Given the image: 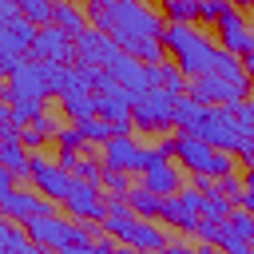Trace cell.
I'll use <instances>...</instances> for the list:
<instances>
[{"mask_svg": "<svg viewBox=\"0 0 254 254\" xmlns=\"http://www.w3.org/2000/svg\"><path fill=\"white\" fill-rule=\"evenodd\" d=\"M163 44H167V52L175 56V64H179L190 79L210 75V67H214V52H218V48H214L194 24H167Z\"/></svg>", "mask_w": 254, "mask_h": 254, "instance_id": "6da1fadb", "label": "cell"}, {"mask_svg": "<svg viewBox=\"0 0 254 254\" xmlns=\"http://www.w3.org/2000/svg\"><path fill=\"white\" fill-rule=\"evenodd\" d=\"M171 147H175V159L190 171V175H210V179H222V175H234V155H226V151H218V147H210L206 139H198V135H190V131H179L175 139H171Z\"/></svg>", "mask_w": 254, "mask_h": 254, "instance_id": "7a4b0ae2", "label": "cell"}, {"mask_svg": "<svg viewBox=\"0 0 254 254\" xmlns=\"http://www.w3.org/2000/svg\"><path fill=\"white\" fill-rule=\"evenodd\" d=\"M175 103H179V95H171V91H163V87H147V91H139V99H135V107H131V119H135V131H167V127H175Z\"/></svg>", "mask_w": 254, "mask_h": 254, "instance_id": "3957f363", "label": "cell"}, {"mask_svg": "<svg viewBox=\"0 0 254 254\" xmlns=\"http://www.w3.org/2000/svg\"><path fill=\"white\" fill-rule=\"evenodd\" d=\"M190 135H198V139H206L210 147H218V151H226V155H238V147H242V127H238V119H234V111L230 107H210L206 103V111H202V119H198V127L190 131Z\"/></svg>", "mask_w": 254, "mask_h": 254, "instance_id": "277c9868", "label": "cell"}, {"mask_svg": "<svg viewBox=\"0 0 254 254\" xmlns=\"http://www.w3.org/2000/svg\"><path fill=\"white\" fill-rule=\"evenodd\" d=\"M48 95H52V87H48V64L24 56V64L8 75V83L0 91V103H16V99H40L44 103Z\"/></svg>", "mask_w": 254, "mask_h": 254, "instance_id": "5b68a950", "label": "cell"}, {"mask_svg": "<svg viewBox=\"0 0 254 254\" xmlns=\"http://www.w3.org/2000/svg\"><path fill=\"white\" fill-rule=\"evenodd\" d=\"M36 32H40V28H36L28 16H20V20H12V24H0V71H4V75H12V71L24 64V56H32Z\"/></svg>", "mask_w": 254, "mask_h": 254, "instance_id": "8992f818", "label": "cell"}, {"mask_svg": "<svg viewBox=\"0 0 254 254\" xmlns=\"http://www.w3.org/2000/svg\"><path fill=\"white\" fill-rule=\"evenodd\" d=\"M32 187H36L40 194H48L52 202H60V206H64V198H67V194H71V187H75V175H71V171H64L56 159H48V155L32 151Z\"/></svg>", "mask_w": 254, "mask_h": 254, "instance_id": "52a82bcc", "label": "cell"}, {"mask_svg": "<svg viewBox=\"0 0 254 254\" xmlns=\"http://www.w3.org/2000/svg\"><path fill=\"white\" fill-rule=\"evenodd\" d=\"M202 190H194V187H187V190H179V194H171V198H163V222L167 226H175V230H183V234H194V226H198V218H202Z\"/></svg>", "mask_w": 254, "mask_h": 254, "instance_id": "ba28073f", "label": "cell"}, {"mask_svg": "<svg viewBox=\"0 0 254 254\" xmlns=\"http://www.w3.org/2000/svg\"><path fill=\"white\" fill-rule=\"evenodd\" d=\"M32 60L71 67V64H75V36H67L60 24L40 28V32H36V44H32Z\"/></svg>", "mask_w": 254, "mask_h": 254, "instance_id": "9c48e42d", "label": "cell"}, {"mask_svg": "<svg viewBox=\"0 0 254 254\" xmlns=\"http://www.w3.org/2000/svg\"><path fill=\"white\" fill-rule=\"evenodd\" d=\"M64 210H67L71 218H83V222H103V218H107L103 187H99V183H83V179H75L71 194L64 198Z\"/></svg>", "mask_w": 254, "mask_h": 254, "instance_id": "30bf717a", "label": "cell"}, {"mask_svg": "<svg viewBox=\"0 0 254 254\" xmlns=\"http://www.w3.org/2000/svg\"><path fill=\"white\" fill-rule=\"evenodd\" d=\"M123 48L107 36V32H99V28H87L79 40H75V64H83V67H103L107 71V64L119 56Z\"/></svg>", "mask_w": 254, "mask_h": 254, "instance_id": "8fae6325", "label": "cell"}, {"mask_svg": "<svg viewBox=\"0 0 254 254\" xmlns=\"http://www.w3.org/2000/svg\"><path fill=\"white\" fill-rule=\"evenodd\" d=\"M143 151L147 147H139L131 135H115V139H107L103 147H99V155H103V167L107 171H127V175H143Z\"/></svg>", "mask_w": 254, "mask_h": 254, "instance_id": "7c38bea8", "label": "cell"}, {"mask_svg": "<svg viewBox=\"0 0 254 254\" xmlns=\"http://www.w3.org/2000/svg\"><path fill=\"white\" fill-rule=\"evenodd\" d=\"M0 214L12 218V222H24V218H40V214H56V202L48 194H40L36 187L32 190H16L8 198H0Z\"/></svg>", "mask_w": 254, "mask_h": 254, "instance_id": "4fadbf2b", "label": "cell"}, {"mask_svg": "<svg viewBox=\"0 0 254 254\" xmlns=\"http://www.w3.org/2000/svg\"><path fill=\"white\" fill-rule=\"evenodd\" d=\"M214 32H218V40H222V48L226 52H234V56H250L254 52V28L246 24V16L234 8V12H226L218 24H214Z\"/></svg>", "mask_w": 254, "mask_h": 254, "instance_id": "5bb4252c", "label": "cell"}, {"mask_svg": "<svg viewBox=\"0 0 254 254\" xmlns=\"http://www.w3.org/2000/svg\"><path fill=\"white\" fill-rule=\"evenodd\" d=\"M190 95L202 99V103H210V107H238V103H246V95H242L234 83L218 79V75H198V79H190Z\"/></svg>", "mask_w": 254, "mask_h": 254, "instance_id": "9a60e30c", "label": "cell"}, {"mask_svg": "<svg viewBox=\"0 0 254 254\" xmlns=\"http://www.w3.org/2000/svg\"><path fill=\"white\" fill-rule=\"evenodd\" d=\"M107 75H111L115 83H123L127 91H147V64L135 60V56H127V52H119V56L107 64Z\"/></svg>", "mask_w": 254, "mask_h": 254, "instance_id": "2e32d148", "label": "cell"}, {"mask_svg": "<svg viewBox=\"0 0 254 254\" xmlns=\"http://www.w3.org/2000/svg\"><path fill=\"white\" fill-rule=\"evenodd\" d=\"M210 75H218V79L234 83L242 95H250V71H246V64H242V56L218 48V52H214V67H210Z\"/></svg>", "mask_w": 254, "mask_h": 254, "instance_id": "e0dca14e", "label": "cell"}, {"mask_svg": "<svg viewBox=\"0 0 254 254\" xmlns=\"http://www.w3.org/2000/svg\"><path fill=\"white\" fill-rule=\"evenodd\" d=\"M147 87H163L171 95H187L190 91V75L179 64H147Z\"/></svg>", "mask_w": 254, "mask_h": 254, "instance_id": "ac0fdd59", "label": "cell"}, {"mask_svg": "<svg viewBox=\"0 0 254 254\" xmlns=\"http://www.w3.org/2000/svg\"><path fill=\"white\" fill-rule=\"evenodd\" d=\"M143 187H147V190H155L159 198H171V194H179V190H183V171L167 159V163H159V167H147V171H143Z\"/></svg>", "mask_w": 254, "mask_h": 254, "instance_id": "d6986e66", "label": "cell"}, {"mask_svg": "<svg viewBox=\"0 0 254 254\" xmlns=\"http://www.w3.org/2000/svg\"><path fill=\"white\" fill-rule=\"evenodd\" d=\"M0 167L32 183V151L24 147V139H0Z\"/></svg>", "mask_w": 254, "mask_h": 254, "instance_id": "ffe728a7", "label": "cell"}, {"mask_svg": "<svg viewBox=\"0 0 254 254\" xmlns=\"http://www.w3.org/2000/svg\"><path fill=\"white\" fill-rule=\"evenodd\" d=\"M127 246H135L139 254H155V250H167L171 242H167V230L155 218H139V226H135V234H131Z\"/></svg>", "mask_w": 254, "mask_h": 254, "instance_id": "44dd1931", "label": "cell"}, {"mask_svg": "<svg viewBox=\"0 0 254 254\" xmlns=\"http://www.w3.org/2000/svg\"><path fill=\"white\" fill-rule=\"evenodd\" d=\"M56 24H60L67 36H75V40H79V36L87 32V24H91V20H87V8H79L75 0H56Z\"/></svg>", "mask_w": 254, "mask_h": 254, "instance_id": "7402d4cb", "label": "cell"}, {"mask_svg": "<svg viewBox=\"0 0 254 254\" xmlns=\"http://www.w3.org/2000/svg\"><path fill=\"white\" fill-rule=\"evenodd\" d=\"M60 103H64V115H67L71 123H83V119H91V115H95V91H87V87L67 91Z\"/></svg>", "mask_w": 254, "mask_h": 254, "instance_id": "603a6c76", "label": "cell"}, {"mask_svg": "<svg viewBox=\"0 0 254 254\" xmlns=\"http://www.w3.org/2000/svg\"><path fill=\"white\" fill-rule=\"evenodd\" d=\"M202 111H206V103H202V99H194L190 91H187V95H179V103H175V127H179V131H194V127H198V119H202Z\"/></svg>", "mask_w": 254, "mask_h": 254, "instance_id": "cb8c5ba5", "label": "cell"}, {"mask_svg": "<svg viewBox=\"0 0 254 254\" xmlns=\"http://www.w3.org/2000/svg\"><path fill=\"white\" fill-rule=\"evenodd\" d=\"M127 206H131L139 218H159V214H163V198H159L155 190H147V187H131V190H127Z\"/></svg>", "mask_w": 254, "mask_h": 254, "instance_id": "d4e9b609", "label": "cell"}, {"mask_svg": "<svg viewBox=\"0 0 254 254\" xmlns=\"http://www.w3.org/2000/svg\"><path fill=\"white\" fill-rule=\"evenodd\" d=\"M20 12H24L36 28L56 24V0H20Z\"/></svg>", "mask_w": 254, "mask_h": 254, "instance_id": "484cf974", "label": "cell"}, {"mask_svg": "<svg viewBox=\"0 0 254 254\" xmlns=\"http://www.w3.org/2000/svg\"><path fill=\"white\" fill-rule=\"evenodd\" d=\"M79 131L87 135V143H107V139H115V123L111 119H103V115H91V119H83L79 123Z\"/></svg>", "mask_w": 254, "mask_h": 254, "instance_id": "4316f807", "label": "cell"}, {"mask_svg": "<svg viewBox=\"0 0 254 254\" xmlns=\"http://www.w3.org/2000/svg\"><path fill=\"white\" fill-rule=\"evenodd\" d=\"M214 194H222V198H230L234 206H242V198H246V183H242V175L234 171V175L214 179Z\"/></svg>", "mask_w": 254, "mask_h": 254, "instance_id": "83f0119b", "label": "cell"}, {"mask_svg": "<svg viewBox=\"0 0 254 254\" xmlns=\"http://www.w3.org/2000/svg\"><path fill=\"white\" fill-rule=\"evenodd\" d=\"M230 214H234V202H230V198H222V194H214V190L202 198V218H210V222H226Z\"/></svg>", "mask_w": 254, "mask_h": 254, "instance_id": "f1b7e54d", "label": "cell"}, {"mask_svg": "<svg viewBox=\"0 0 254 254\" xmlns=\"http://www.w3.org/2000/svg\"><path fill=\"white\" fill-rule=\"evenodd\" d=\"M40 115H44V103H40V99H16V103H12V119H16L20 127H32Z\"/></svg>", "mask_w": 254, "mask_h": 254, "instance_id": "f546056e", "label": "cell"}, {"mask_svg": "<svg viewBox=\"0 0 254 254\" xmlns=\"http://www.w3.org/2000/svg\"><path fill=\"white\" fill-rule=\"evenodd\" d=\"M226 226H230L242 242H254V214H250L246 206H234V214L226 218Z\"/></svg>", "mask_w": 254, "mask_h": 254, "instance_id": "4dcf8cb0", "label": "cell"}, {"mask_svg": "<svg viewBox=\"0 0 254 254\" xmlns=\"http://www.w3.org/2000/svg\"><path fill=\"white\" fill-rule=\"evenodd\" d=\"M226 12H234L230 0H198V20H202V24H218Z\"/></svg>", "mask_w": 254, "mask_h": 254, "instance_id": "1f68e13d", "label": "cell"}, {"mask_svg": "<svg viewBox=\"0 0 254 254\" xmlns=\"http://www.w3.org/2000/svg\"><path fill=\"white\" fill-rule=\"evenodd\" d=\"M56 143H60V151H79V147L87 143V135L79 131V123H71V127H60Z\"/></svg>", "mask_w": 254, "mask_h": 254, "instance_id": "d6a6232c", "label": "cell"}, {"mask_svg": "<svg viewBox=\"0 0 254 254\" xmlns=\"http://www.w3.org/2000/svg\"><path fill=\"white\" fill-rule=\"evenodd\" d=\"M194 238H198L202 246H218V238H222V222L198 218V226H194Z\"/></svg>", "mask_w": 254, "mask_h": 254, "instance_id": "836d02e7", "label": "cell"}, {"mask_svg": "<svg viewBox=\"0 0 254 254\" xmlns=\"http://www.w3.org/2000/svg\"><path fill=\"white\" fill-rule=\"evenodd\" d=\"M103 175H107V167H103V163H91V159H83V163L75 167V179H83V183H99V187H103Z\"/></svg>", "mask_w": 254, "mask_h": 254, "instance_id": "e575fe53", "label": "cell"}, {"mask_svg": "<svg viewBox=\"0 0 254 254\" xmlns=\"http://www.w3.org/2000/svg\"><path fill=\"white\" fill-rule=\"evenodd\" d=\"M103 190L115 198V194H127L131 190V183H127V171H107L103 175Z\"/></svg>", "mask_w": 254, "mask_h": 254, "instance_id": "d590c367", "label": "cell"}, {"mask_svg": "<svg viewBox=\"0 0 254 254\" xmlns=\"http://www.w3.org/2000/svg\"><path fill=\"white\" fill-rule=\"evenodd\" d=\"M95 254H139V250H135V246H127V242H115V238H107V234H103V238L95 242Z\"/></svg>", "mask_w": 254, "mask_h": 254, "instance_id": "8d00e7d4", "label": "cell"}, {"mask_svg": "<svg viewBox=\"0 0 254 254\" xmlns=\"http://www.w3.org/2000/svg\"><path fill=\"white\" fill-rule=\"evenodd\" d=\"M32 127H36V131H40L44 139H56V135H60V123H56V115H48V111H44V115H40V119H36Z\"/></svg>", "mask_w": 254, "mask_h": 254, "instance_id": "74e56055", "label": "cell"}, {"mask_svg": "<svg viewBox=\"0 0 254 254\" xmlns=\"http://www.w3.org/2000/svg\"><path fill=\"white\" fill-rule=\"evenodd\" d=\"M56 163H60L64 171H71V175H75V167L83 163V155H79V151H60V155H56Z\"/></svg>", "mask_w": 254, "mask_h": 254, "instance_id": "f35d334b", "label": "cell"}, {"mask_svg": "<svg viewBox=\"0 0 254 254\" xmlns=\"http://www.w3.org/2000/svg\"><path fill=\"white\" fill-rule=\"evenodd\" d=\"M238 163L254 167V131H246V139H242V147H238Z\"/></svg>", "mask_w": 254, "mask_h": 254, "instance_id": "ab89813d", "label": "cell"}, {"mask_svg": "<svg viewBox=\"0 0 254 254\" xmlns=\"http://www.w3.org/2000/svg\"><path fill=\"white\" fill-rule=\"evenodd\" d=\"M242 183H246V198H242V206L254 214V167H246V175H242Z\"/></svg>", "mask_w": 254, "mask_h": 254, "instance_id": "60d3db41", "label": "cell"}, {"mask_svg": "<svg viewBox=\"0 0 254 254\" xmlns=\"http://www.w3.org/2000/svg\"><path fill=\"white\" fill-rule=\"evenodd\" d=\"M44 143H48V139H44L36 127H24V147H28V151H40Z\"/></svg>", "mask_w": 254, "mask_h": 254, "instance_id": "b9f144b4", "label": "cell"}, {"mask_svg": "<svg viewBox=\"0 0 254 254\" xmlns=\"http://www.w3.org/2000/svg\"><path fill=\"white\" fill-rule=\"evenodd\" d=\"M8 194H16V175L0 167V198H8Z\"/></svg>", "mask_w": 254, "mask_h": 254, "instance_id": "7bdbcfd3", "label": "cell"}, {"mask_svg": "<svg viewBox=\"0 0 254 254\" xmlns=\"http://www.w3.org/2000/svg\"><path fill=\"white\" fill-rule=\"evenodd\" d=\"M190 187L202 190V194H210V190H214V179H210V175H190Z\"/></svg>", "mask_w": 254, "mask_h": 254, "instance_id": "ee69618b", "label": "cell"}, {"mask_svg": "<svg viewBox=\"0 0 254 254\" xmlns=\"http://www.w3.org/2000/svg\"><path fill=\"white\" fill-rule=\"evenodd\" d=\"M20 254H52V250H48V246H40V242H28Z\"/></svg>", "mask_w": 254, "mask_h": 254, "instance_id": "f6af8a7d", "label": "cell"}, {"mask_svg": "<svg viewBox=\"0 0 254 254\" xmlns=\"http://www.w3.org/2000/svg\"><path fill=\"white\" fill-rule=\"evenodd\" d=\"M167 254H198L194 246H167Z\"/></svg>", "mask_w": 254, "mask_h": 254, "instance_id": "bcb514c9", "label": "cell"}, {"mask_svg": "<svg viewBox=\"0 0 254 254\" xmlns=\"http://www.w3.org/2000/svg\"><path fill=\"white\" fill-rule=\"evenodd\" d=\"M230 4H234L238 12H246V8H254V0H230Z\"/></svg>", "mask_w": 254, "mask_h": 254, "instance_id": "7dc6e473", "label": "cell"}, {"mask_svg": "<svg viewBox=\"0 0 254 254\" xmlns=\"http://www.w3.org/2000/svg\"><path fill=\"white\" fill-rule=\"evenodd\" d=\"M242 64H246V71H250V83H254V52H250V56H246Z\"/></svg>", "mask_w": 254, "mask_h": 254, "instance_id": "c3c4849f", "label": "cell"}, {"mask_svg": "<svg viewBox=\"0 0 254 254\" xmlns=\"http://www.w3.org/2000/svg\"><path fill=\"white\" fill-rule=\"evenodd\" d=\"M198 254H226V250H218V246H198Z\"/></svg>", "mask_w": 254, "mask_h": 254, "instance_id": "681fc988", "label": "cell"}, {"mask_svg": "<svg viewBox=\"0 0 254 254\" xmlns=\"http://www.w3.org/2000/svg\"><path fill=\"white\" fill-rule=\"evenodd\" d=\"M159 4H171V0H159ZM187 4H198V0H187Z\"/></svg>", "mask_w": 254, "mask_h": 254, "instance_id": "f907efd6", "label": "cell"}, {"mask_svg": "<svg viewBox=\"0 0 254 254\" xmlns=\"http://www.w3.org/2000/svg\"><path fill=\"white\" fill-rule=\"evenodd\" d=\"M246 254H254V242H250V250H246Z\"/></svg>", "mask_w": 254, "mask_h": 254, "instance_id": "816d5d0a", "label": "cell"}, {"mask_svg": "<svg viewBox=\"0 0 254 254\" xmlns=\"http://www.w3.org/2000/svg\"><path fill=\"white\" fill-rule=\"evenodd\" d=\"M155 254H167V250H155Z\"/></svg>", "mask_w": 254, "mask_h": 254, "instance_id": "f5cc1de1", "label": "cell"}]
</instances>
